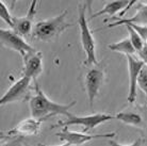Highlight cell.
<instances>
[{
	"mask_svg": "<svg viewBox=\"0 0 147 146\" xmlns=\"http://www.w3.org/2000/svg\"><path fill=\"white\" fill-rule=\"evenodd\" d=\"M42 120H37L35 117H28L19 122L14 128L7 131V137H14V135H20L22 137H30V135H36L40 131L42 127Z\"/></svg>",
	"mask_w": 147,
	"mask_h": 146,
	"instance_id": "cell-11",
	"label": "cell"
},
{
	"mask_svg": "<svg viewBox=\"0 0 147 146\" xmlns=\"http://www.w3.org/2000/svg\"><path fill=\"white\" fill-rule=\"evenodd\" d=\"M132 27L133 29L136 30V32L139 33V35L142 37V40L144 41L145 45H147V26H139V25H126Z\"/></svg>",
	"mask_w": 147,
	"mask_h": 146,
	"instance_id": "cell-20",
	"label": "cell"
},
{
	"mask_svg": "<svg viewBox=\"0 0 147 146\" xmlns=\"http://www.w3.org/2000/svg\"><path fill=\"white\" fill-rule=\"evenodd\" d=\"M138 85L143 91V93L147 96V67L145 65L142 72H141L140 76H139V80H138Z\"/></svg>",
	"mask_w": 147,
	"mask_h": 146,
	"instance_id": "cell-19",
	"label": "cell"
},
{
	"mask_svg": "<svg viewBox=\"0 0 147 146\" xmlns=\"http://www.w3.org/2000/svg\"><path fill=\"white\" fill-rule=\"evenodd\" d=\"M67 11H63L61 14L57 15L51 18L44 19L36 22L33 27L32 36L37 41L50 42L60 36L67 28L73 26L66 22Z\"/></svg>",
	"mask_w": 147,
	"mask_h": 146,
	"instance_id": "cell-2",
	"label": "cell"
},
{
	"mask_svg": "<svg viewBox=\"0 0 147 146\" xmlns=\"http://www.w3.org/2000/svg\"><path fill=\"white\" fill-rule=\"evenodd\" d=\"M108 48L112 51H116V52H121L126 55H136L138 52L133 47L132 43L129 37H126L124 40L116 42V43H112V44L108 45Z\"/></svg>",
	"mask_w": 147,
	"mask_h": 146,
	"instance_id": "cell-15",
	"label": "cell"
},
{
	"mask_svg": "<svg viewBox=\"0 0 147 146\" xmlns=\"http://www.w3.org/2000/svg\"><path fill=\"white\" fill-rule=\"evenodd\" d=\"M136 14L130 18H123L121 20H116L113 24H109L108 28H113L121 25H139L147 26V3L143 1H138L136 7Z\"/></svg>",
	"mask_w": 147,
	"mask_h": 146,
	"instance_id": "cell-13",
	"label": "cell"
},
{
	"mask_svg": "<svg viewBox=\"0 0 147 146\" xmlns=\"http://www.w3.org/2000/svg\"><path fill=\"white\" fill-rule=\"evenodd\" d=\"M103 81H105V73L98 67H93L85 74L84 87L91 106H93V102L99 94Z\"/></svg>",
	"mask_w": 147,
	"mask_h": 146,
	"instance_id": "cell-7",
	"label": "cell"
},
{
	"mask_svg": "<svg viewBox=\"0 0 147 146\" xmlns=\"http://www.w3.org/2000/svg\"><path fill=\"white\" fill-rule=\"evenodd\" d=\"M112 118H114L113 115L107 113H95L85 115V116H77V115L71 114L69 117H67L66 121L60 122V123H58V125L52 126V128L62 126L64 129V128H68L69 126H81L85 132L88 130L94 129L97 126H99L106 122L111 121Z\"/></svg>",
	"mask_w": 147,
	"mask_h": 146,
	"instance_id": "cell-4",
	"label": "cell"
},
{
	"mask_svg": "<svg viewBox=\"0 0 147 146\" xmlns=\"http://www.w3.org/2000/svg\"><path fill=\"white\" fill-rule=\"evenodd\" d=\"M55 135L59 138L62 142L68 143L70 145H81L83 143H88L93 140L98 139H112L116 135V132H108V133H101V135H88L86 132H77L68 130L67 128H64L62 131L57 132Z\"/></svg>",
	"mask_w": 147,
	"mask_h": 146,
	"instance_id": "cell-6",
	"label": "cell"
},
{
	"mask_svg": "<svg viewBox=\"0 0 147 146\" xmlns=\"http://www.w3.org/2000/svg\"><path fill=\"white\" fill-rule=\"evenodd\" d=\"M40 146H51V145H45V144H40ZM59 146H71L70 144H68V143H64V144H62V145H59Z\"/></svg>",
	"mask_w": 147,
	"mask_h": 146,
	"instance_id": "cell-24",
	"label": "cell"
},
{
	"mask_svg": "<svg viewBox=\"0 0 147 146\" xmlns=\"http://www.w3.org/2000/svg\"><path fill=\"white\" fill-rule=\"evenodd\" d=\"M126 28H127V30H128L129 39H130V41H131L133 47H134V49L136 50V52L139 53V52H140V51L144 48V46H145L144 41L142 40V37L139 35V33L136 32L132 27H130V26H126Z\"/></svg>",
	"mask_w": 147,
	"mask_h": 146,
	"instance_id": "cell-17",
	"label": "cell"
},
{
	"mask_svg": "<svg viewBox=\"0 0 147 146\" xmlns=\"http://www.w3.org/2000/svg\"><path fill=\"white\" fill-rule=\"evenodd\" d=\"M0 17L3 19L11 28H13V15H11L7 7L4 4L2 0H0Z\"/></svg>",
	"mask_w": 147,
	"mask_h": 146,
	"instance_id": "cell-18",
	"label": "cell"
},
{
	"mask_svg": "<svg viewBox=\"0 0 147 146\" xmlns=\"http://www.w3.org/2000/svg\"><path fill=\"white\" fill-rule=\"evenodd\" d=\"M138 55H139V57H140L141 60L145 63V65L147 66V45L144 46V48L140 51V52H139V53H138Z\"/></svg>",
	"mask_w": 147,
	"mask_h": 146,
	"instance_id": "cell-23",
	"label": "cell"
},
{
	"mask_svg": "<svg viewBox=\"0 0 147 146\" xmlns=\"http://www.w3.org/2000/svg\"><path fill=\"white\" fill-rule=\"evenodd\" d=\"M29 105L31 116L44 121L48 117L55 115H65L66 117H69L71 115L69 109L76 105V100L67 105L52 101L51 99L45 95L43 90L35 82V94L30 98Z\"/></svg>",
	"mask_w": 147,
	"mask_h": 146,
	"instance_id": "cell-1",
	"label": "cell"
},
{
	"mask_svg": "<svg viewBox=\"0 0 147 146\" xmlns=\"http://www.w3.org/2000/svg\"><path fill=\"white\" fill-rule=\"evenodd\" d=\"M115 118L118 121L123 122L124 124L131 125V126H138L140 127L143 124V118L140 114L136 113V112H127V111H123V112H118L115 115Z\"/></svg>",
	"mask_w": 147,
	"mask_h": 146,
	"instance_id": "cell-16",
	"label": "cell"
},
{
	"mask_svg": "<svg viewBox=\"0 0 147 146\" xmlns=\"http://www.w3.org/2000/svg\"><path fill=\"white\" fill-rule=\"evenodd\" d=\"M126 57H127L129 72V92L127 100L130 103H132L136 101L138 80H139V76H140L142 70L145 67V63L140 58H136L133 55H126Z\"/></svg>",
	"mask_w": 147,
	"mask_h": 146,
	"instance_id": "cell-8",
	"label": "cell"
},
{
	"mask_svg": "<svg viewBox=\"0 0 147 146\" xmlns=\"http://www.w3.org/2000/svg\"><path fill=\"white\" fill-rule=\"evenodd\" d=\"M0 42L2 46L7 47V49L14 50L18 52L22 58L35 51L32 46L28 44L24 37L20 36L18 33H16L13 29H0Z\"/></svg>",
	"mask_w": 147,
	"mask_h": 146,
	"instance_id": "cell-5",
	"label": "cell"
},
{
	"mask_svg": "<svg viewBox=\"0 0 147 146\" xmlns=\"http://www.w3.org/2000/svg\"><path fill=\"white\" fill-rule=\"evenodd\" d=\"M108 144L110 146H142L143 145V139H138L136 140L134 142H132L131 144H128V145H125V144H121V143L118 142H115V141H113L112 139H110L109 141H108Z\"/></svg>",
	"mask_w": 147,
	"mask_h": 146,
	"instance_id": "cell-21",
	"label": "cell"
},
{
	"mask_svg": "<svg viewBox=\"0 0 147 146\" xmlns=\"http://www.w3.org/2000/svg\"><path fill=\"white\" fill-rule=\"evenodd\" d=\"M37 0L31 1L29 10L24 17H15L13 16V28L16 33H18L20 36H28L30 33L33 31V19L36 14Z\"/></svg>",
	"mask_w": 147,
	"mask_h": 146,
	"instance_id": "cell-9",
	"label": "cell"
},
{
	"mask_svg": "<svg viewBox=\"0 0 147 146\" xmlns=\"http://www.w3.org/2000/svg\"><path fill=\"white\" fill-rule=\"evenodd\" d=\"M22 138H17V139L12 141V142L1 143V146H22Z\"/></svg>",
	"mask_w": 147,
	"mask_h": 146,
	"instance_id": "cell-22",
	"label": "cell"
},
{
	"mask_svg": "<svg viewBox=\"0 0 147 146\" xmlns=\"http://www.w3.org/2000/svg\"><path fill=\"white\" fill-rule=\"evenodd\" d=\"M24 59V70L22 75L35 80L38 75L43 72V55L40 51H33Z\"/></svg>",
	"mask_w": 147,
	"mask_h": 146,
	"instance_id": "cell-12",
	"label": "cell"
},
{
	"mask_svg": "<svg viewBox=\"0 0 147 146\" xmlns=\"http://www.w3.org/2000/svg\"><path fill=\"white\" fill-rule=\"evenodd\" d=\"M31 81H32V79H30L29 77L22 76L20 79L14 82L10 87V89L7 90V92L2 95V97L0 99V105L4 106V105L14 102L16 100H19L28 91V88H29Z\"/></svg>",
	"mask_w": 147,
	"mask_h": 146,
	"instance_id": "cell-10",
	"label": "cell"
},
{
	"mask_svg": "<svg viewBox=\"0 0 147 146\" xmlns=\"http://www.w3.org/2000/svg\"><path fill=\"white\" fill-rule=\"evenodd\" d=\"M136 1H127V0H112V1H107L101 10H99L98 12H96L95 14L92 15L91 18H96L98 16H101V15L107 14L109 16H113L116 13H119V12L123 10V12L121 13L119 16H124V13H125L127 10H128L130 7H132L133 4H136Z\"/></svg>",
	"mask_w": 147,
	"mask_h": 146,
	"instance_id": "cell-14",
	"label": "cell"
},
{
	"mask_svg": "<svg viewBox=\"0 0 147 146\" xmlns=\"http://www.w3.org/2000/svg\"><path fill=\"white\" fill-rule=\"evenodd\" d=\"M78 25L80 29L81 46L86 55V60L84 62L85 65L96 66L98 64L97 57H96V43L95 39L93 36L92 30L90 29V26L88 24V19L85 15V5L79 4L78 7Z\"/></svg>",
	"mask_w": 147,
	"mask_h": 146,
	"instance_id": "cell-3",
	"label": "cell"
}]
</instances>
